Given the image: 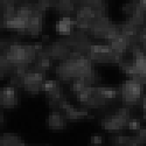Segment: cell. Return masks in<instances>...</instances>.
<instances>
[{
  "label": "cell",
  "mask_w": 146,
  "mask_h": 146,
  "mask_svg": "<svg viewBox=\"0 0 146 146\" xmlns=\"http://www.w3.org/2000/svg\"><path fill=\"white\" fill-rule=\"evenodd\" d=\"M92 60L76 51H72L69 57L63 60L55 69L56 76L62 82L82 79L94 86L98 80V74L93 69Z\"/></svg>",
  "instance_id": "cell-1"
},
{
  "label": "cell",
  "mask_w": 146,
  "mask_h": 146,
  "mask_svg": "<svg viewBox=\"0 0 146 146\" xmlns=\"http://www.w3.org/2000/svg\"><path fill=\"white\" fill-rule=\"evenodd\" d=\"M43 48L41 44L22 45L16 40L2 39L1 56L9 62L11 73L25 72L28 70V66L35 60L37 54Z\"/></svg>",
  "instance_id": "cell-2"
},
{
  "label": "cell",
  "mask_w": 146,
  "mask_h": 146,
  "mask_svg": "<svg viewBox=\"0 0 146 146\" xmlns=\"http://www.w3.org/2000/svg\"><path fill=\"white\" fill-rule=\"evenodd\" d=\"M119 95L118 88L110 87L88 86L76 95L78 102L88 109H101Z\"/></svg>",
  "instance_id": "cell-3"
},
{
  "label": "cell",
  "mask_w": 146,
  "mask_h": 146,
  "mask_svg": "<svg viewBox=\"0 0 146 146\" xmlns=\"http://www.w3.org/2000/svg\"><path fill=\"white\" fill-rule=\"evenodd\" d=\"M132 54V60H123L119 68L130 76L132 79L139 82L141 84H146V49L143 48L139 44L130 48Z\"/></svg>",
  "instance_id": "cell-4"
},
{
  "label": "cell",
  "mask_w": 146,
  "mask_h": 146,
  "mask_svg": "<svg viewBox=\"0 0 146 146\" xmlns=\"http://www.w3.org/2000/svg\"><path fill=\"white\" fill-rule=\"evenodd\" d=\"M133 119L130 109L119 108L115 113L105 115L100 121V125L107 130H122L129 129V122Z\"/></svg>",
  "instance_id": "cell-5"
},
{
  "label": "cell",
  "mask_w": 146,
  "mask_h": 146,
  "mask_svg": "<svg viewBox=\"0 0 146 146\" xmlns=\"http://www.w3.org/2000/svg\"><path fill=\"white\" fill-rule=\"evenodd\" d=\"M143 84L134 79H129L118 88L119 96L128 107L141 103L143 99Z\"/></svg>",
  "instance_id": "cell-6"
},
{
  "label": "cell",
  "mask_w": 146,
  "mask_h": 146,
  "mask_svg": "<svg viewBox=\"0 0 146 146\" xmlns=\"http://www.w3.org/2000/svg\"><path fill=\"white\" fill-rule=\"evenodd\" d=\"M123 55L112 49L110 45H92L88 58L100 64H118L123 60Z\"/></svg>",
  "instance_id": "cell-7"
},
{
  "label": "cell",
  "mask_w": 146,
  "mask_h": 146,
  "mask_svg": "<svg viewBox=\"0 0 146 146\" xmlns=\"http://www.w3.org/2000/svg\"><path fill=\"white\" fill-rule=\"evenodd\" d=\"M105 13V9L95 10L89 7H79L74 19L77 30L88 33L97 19L106 16Z\"/></svg>",
  "instance_id": "cell-8"
},
{
  "label": "cell",
  "mask_w": 146,
  "mask_h": 146,
  "mask_svg": "<svg viewBox=\"0 0 146 146\" xmlns=\"http://www.w3.org/2000/svg\"><path fill=\"white\" fill-rule=\"evenodd\" d=\"M122 10L127 14L125 22L140 27L146 24V5L140 0L123 5Z\"/></svg>",
  "instance_id": "cell-9"
},
{
  "label": "cell",
  "mask_w": 146,
  "mask_h": 146,
  "mask_svg": "<svg viewBox=\"0 0 146 146\" xmlns=\"http://www.w3.org/2000/svg\"><path fill=\"white\" fill-rule=\"evenodd\" d=\"M45 81V74L32 68L22 74L20 88H23L30 95H37L42 91V85Z\"/></svg>",
  "instance_id": "cell-10"
},
{
  "label": "cell",
  "mask_w": 146,
  "mask_h": 146,
  "mask_svg": "<svg viewBox=\"0 0 146 146\" xmlns=\"http://www.w3.org/2000/svg\"><path fill=\"white\" fill-rule=\"evenodd\" d=\"M43 51L52 60L61 61L67 60L70 55V52H72L70 47L62 40V38H60L54 43L46 46Z\"/></svg>",
  "instance_id": "cell-11"
},
{
  "label": "cell",
  "mask_w": 146,
  "mask_h": 146,
  "mask_svg": "<svg viewBox=\"0 0 146 146\" xmlns=\"http://www.w3.org/2000/svg\"><path fill=\"white\" fill-rule=\"evenodd\" d=\"M19 102V96L16 87L6 86L0 91V105L2 109H13L18 106Z\"/></svg>",
  "instance_id": "cell-12"
},
{
  "label": "cell",
  "mask_w": 146,
  "mask_h": 146,
  "mask_svg": "<svg viewBox=\"0 0 146 146\" xmlns=\"http://www.w3.org/2000/svg\"><path fill=\"white\" fill-rule=\"evenodd\" d=\"M114 25H115L112 23L110 19H109L107 16H104L96 21L88 33L94 38L106 39Z\"/></svg>",
  "instance_id": "cell-13"
},
{
  "label": "cell",
  "mask_w": 146,
  "mask_h": 146,
  "mask_svg": "<svg viewBox=\"0 0 146 146\" xmlns=\"http://www.w3.org/2000/svg\"><path fill=\"white\" fill-rule=\"evenodd\" d=\"M121 33L125 38L129 45V49L139 43V33L141 27L135 25H132L129 23L125 22L123 25H120Z\"/></svg>",
  "instance_id": "cell-14"
},
{
  "label": "cell",
  "mask_w": 146,
  "mask_h": 146,
  "mask_svg": "<svg viewBox=\"0 0 146 146\" xmlns=\"http://www.w3.org/2000/svg\"><path fill=\"white\" fill-rule=\"evenodd\" d=\"M42 25H43V12L39 11L34 7V11L29 17L27 28H26L25 34L36 37L41 33Z\"/></svg>",
  "instance_id": "cell-15"
},
{
  "label": "cell",
  "mask_w": 146,
  "mask_h": 146,
  "mask_svg": "<svg viewBox=\"0 0 146 146\" xmlns=\"http://www.w3.org/2000/svg\"><path fill=\"white\" fill-rule=\"evenodd\" d=\"M67 118L58 110H52L47 117V126L52 130H60L67 126Z\"/></svg>",
  "instance_id": "cell-16"
},
{
  "label": "cell",
  "mask_w": 146,
  "mask_h": 146,
  "mask_svg": "<svg viewBox=\"0 0 146 146\" xmlns=\"http://www.w3.org/2000/svg\"><path fill=\"white\" fill-rule=\"evenodd\" d=\"M64 115L67 118V120L70 122H78L86 119L87 117H90L88 108H74L72 106L64 111Z\"/></svg>",
  "instance_id": "cell-17"
},
{
  "label": "cell",
  "mask_w": 146,
  "mask_h": 146,
  "mask_svg": "<svg viewBox=\"0 0 146 146\" xmlns=\"http://www.w3.org/2000/svg\"><path fill=\"white\" fill-rule=\"evenodd\" d=\"M110 141L112 146H142V143L138 141L136 136L114 135L110 137Z\"/></svg>",
  "instance_id": "cell-18"
},
{
  "label": "cell",
  "mask_w": 146,
  "mask_h": 146,
  "mask_svg": "<svg viewBox=\"0 0 146 146\" xmlns=\"http://www.w3.org/2000/svg\"><path fill=\"white\" fill-rule=\"evenodd\" d=\"M51 60L52 59L42 50L37 54V57L34 60V66L33 67V69L45 74L46 71H47L50 68Z\"/></svg>",
  "instance_id": "cell-19"
},
{
  "label": "cell",
  "mask_w": 146,
  "mask_h": 146,
  "mask_svg": "<svg viewBox=\"0 0 146 146\" xmlns=\"http://www.w3.org/2000/svg\"><path fill=\"white\" fill-rule=\"evenodd\" d=\"M75 25V21L70 17L64 16L62 17L55 25V30L58 33L67 36L72 33V26Z\"/></svg>",
  "instance_id": "cell-20"
},
{
  "label": "cell",
  "mask_w": 146,
  "mask_h": 146,
  "mask_svg": "<svg viewBox=\"0 0 146 146\" xmlns=\"http://www.w3.org/2000/svg\"><path fill=\"white\" fill-rule=\"evenodd\" d=\"M0 146H28L13 133H5L0 137Z\"/></svg>",
  "instance_id": "cell-21"
},
{
  "label": "cell",
  "mask_w": 146,
  "mask_h": 146,
  "mask_svg": "<svg viewBox=\"0 0 146 146\" xmlns=\"http://www.w3.org/2000/svg\"><path fill=\"white\" fill-rule=\"evenodd\" d=\"M75 3L72 0H58L54 4V9L60 14H70L75 9Z\"/></svg>",
  "instance_id": "cell-22"
},
{
  "label": "cell",
  "mask_w": 146,
  "mask_h": 146,
  "mask_svg": "<svg viewBox=\"0 0 146 146\" xmlns=\"http://www.w3.org/2000/svg\"><path fill=\"white\" fill-rule=\"evenodd\" d=\"M110 42V45L111 46L112 49L121 54H124L129 49V45L125 40V38H123V36L122 35V33H120L118 36L111 39Z\"/></svg>",
  "instance_id": "cell-23"
},
{
  "label": "cell",
  "mask_w": 146,
  "mask_h": 146,
  "mask_svg": "<svg viewBox=\"0 0 146 146\" xmlns=\"http://www.w3.org/2000/svg\"><path fill=\"white\" fill-rule=\"evenodd\" d=\"M77 5L79 7H89L95 10L106 9L105 0H80Z\"/></svg>",
  "instance_id": "cell-24"
},
{
  "label": "cell",
  "mask_w": 146,
  "mask_h": 146,
  "mask_svg": "<svg viewBox=\"0 0 146 146\" xmlns=\"http://www.w3.org/2000/svg\"><path fill=\"white\" fill-rule=\"evenodd\" d=\"M56 1L54 0H34V7L41 12L48 11L51 7H54Z\"/></svg>",
  "instance_id": "cell-25"
},
{
  "label": "cell",
  "mask_w": 146,
  "mask_h": 146,
  "mask_svg": "<svg viewBox=\"0 0 146 146\" xmlns=\"http://www.w3.org/2000/svg\"><path fill=\"white\" fill-rule=\"evenodd\" d=\"M139 45L146 49V24L143 25L139 33Z\"/></svg>",
  "instance_id": "cell-26"
},
{
  "label": "cell",
  "mask_w": 146,
  "mask_h": 146,
  "mask_svg": "<svg viewBox=\"0 0 146 146\" xmlns=\"http://www.w3.org/2000/svg\"><path fill=\"white\" fill-rule=\"evenodd\" d=\"M58 85H59L58 82L54 81V80H46L42 85V91H44V92L48 91L52 88L57 87Z\"/></svg>",
  "instance_id": "cell-27"
},
{
  "label": "cell",
  "mask_w": 146,
  "mask_h": 146,
  "mask_svg": "<svg viewBox=\"0 0 146 146\" xmlns=\"http://www.w3.org/2000/svg\"><path fill=\"white\" fill-rule=\"evenodd\" d=\"M136 137L142 144L146 143V128H141L140 129H138Z\"/></svg>",
  "instance_id": "cell-28"
},
{
  "label": "cell",
  "mask_w": 146,
  "mask_h": 146,
  "mask_svg": "<svg viewBox=\"0 0 146 146\" xmlns=\"http://www.w3.org/2000/svg\"><path fill=\"white\" fill-rule=\"evenodd\" d=\"M129 129H133V130H138L141 129V123L140 122L137 120V119H132V120L129 122Z\"/></svg>",
  "instance_id": "cell-29"
},
{
  "label": "cell",
  "mask_w": 146,
  "mask_h": 146,
  "mask_svg": "<svg viewBox=\"0 0 146 146\" xmlns=\"http://www.w3.org/2000/svg\"><path fill=\"white\" fill-rule=\"evenodd\" d=\"M103 137L101 136H93L91 137V143L95 145H100L102 143H103Z\"/></svg>",
  "instance_id": "cell-30"
},
{
  "label": "cell",
  "mask_w": 146,
  "mask_h": 146,
  "mask_svg": "<svg viewBox=\"0 0 146 146\" xmlns=\"http://www.w3.org/2000/svg\"><path fill=\"white\" fill-rule=\"evenodd\" d=\"M140 104L142 105V108H143V110L144 112H145L143 117H144V119L146 120V95H144V96H143V99H142V102H141Z\"/></svg>",
  "instance_id": "cell-31"
},
{
  "label": "cell",
  "mask_w": 146,
  "mask_h": 146,
  "mask_svg": "<svg viewBox=\"0 0 146 146\" xmlns=\"http://www.w3.org/2000/svg\"><path fill=\"white\" fill-rule=\"evenodd\" d=\"M21 1H25V0H1V2H10V3H19Z\"/></svg>",
  "instance_id": "cell-32"
},
{
  "label": "cell",
  "mask_w": 146,
  "mask_h": 146,
  "mask_svg": "<svg viewBox=\"0 0 146 146\" xmlns=\"http://www.w3.org/2000/svg\"><path fill=\"white\" fill-rule=\"evenodd\" d=\"M72 1H74V2L75 4H77V3H78V2L80 1V0H72Z\"/></svg>",
  "instance_id": "cell-33"
},
{
  "label": "cell",
  "mask_w": 146,
  "mask_h": 146,
  "mask_svg": "<svg viewBox=\"0 0 146 146\" xmlns=\"http://www.w3.org/2000/svg\"><path fill=\"white\" fill-rule=\"evenodd\" d=\"M140 1H142L143 3H144V4L146 5V0H140Z\"/></svg>",
  "instance_id": "cell-34"
},
{
  "label": "cell",
  "mask_w": 146,
  "mask_h": 146,
  "mask_svg": "<svg viewBox=\"0 0 146 146\" xmlns=\"http://www.w3.org/2000/svg\"><path fill=\"white\" fill-rule=\"evenodd\" d=\"M38 146H47V145H38Z\"/></svg>",
  "instance_id": "cell-35"
},
{
  "label": "cell",
  "mask_w": 146,
  "mask_h": 146,
  "mask_svg": "<svg viewBox=\"0 0 146 146\" xmlns=\"http://www.w3.org/2000/svg\"><path fill=\"white\" fill-rule=\"evenodd\" d=\"M92 146H97V145H95V144H93Z\"/></svg>",
  "instance_id": "cell-36"
}]
</instances>
